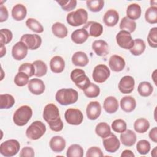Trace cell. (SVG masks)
<instances>
[{
	"mask_svg": "<svg viewBox=\"0 0 157 157\" xmlns=\"http://www.w3.org/2000/svg\"><path fill=\"white\" fill-rule=\"evenodd\" d=\"M43 118L48 124L52 131H61L63 128V123L60 118L59 111L56 105L52 103L47 104L43 111Z\"/></svg>",
	"mask_w": 157,
	"mask_h": 157,
	"instance_id": "obj_1",
	"label": "cell"
},
{
	"mask_svg": "<svg viewBox=\"0 0 157 157\" xmlns=\"http://www.w3.org/2000/svg\"><path fill=\"white\" fill-rule=\"evenodd\" d=\"M78 98V92L72 88H62L56 94V101L62 105H67L75 103Z\"/></svg>",
	"mask_w": 157,
	"mask_h": 157,
	"instance_id": "obj_2",
	"label": "cell"
},
{
	"mask_svg": "<svg viewBox=\"0 0 157 157\" xmlns=\"http://www.w3.org/2000/svg\"><path fill=\"white\" fill-rule=\"evenodd\" d=\"M33 115L31 108L26 105L20 107L13 113V121L19 126H23L27 124Z\"/></svg>",
	"mask_w": 157,
	"mask_h": 157,
	"instance_id": "obj_3",
	"label": "cell"
},
{
	"mask_svg": "<svg viewBox=\"0 0 157 157\" xmlns=\"http://www.w3.org/2000/svg\"><path fill=\"white\" fill-rule=\"evenodd\" d=\"M88 13L84 9H78L69 13L66 17L67 23L72 26H78L86 23Z\"/></svg>",
	"mask_w": 157,
	"mask_h": 157,
	"instance_id": "obj_4",
	"label": "cell"
},
{
	"mask_svg": "<svg viewBox=\"0 0 157 157\" xmlns=\"http://www.w3.org/2000/svg\"><path fill=\"white\" fill-rule=\"evenodd\" d=\"M46 126L40 121H33L26 131V137L31 140H37L40 139L45 132Z\"/></svg>",
	"mask_w": 157,
	"mask_h": 157,
	"instance_id": "obj_5",
	"label": "cell"
},
{
	"mask_svg": "<svg viewBox=\"0 0 157 157\" xmlns=\"http://www.w3.org/2000/svg\"><path fill=\"white\" fill-rule=\"evenodd\" d=\"M20 144L15 139H9L2 142L0 145V153L6 157L16 155L20 150Z\"/></svg>",
	"mask_w": 157,
	"mask_h": 157,
	"instance_id": "obj_6",
	"label": "cell"
},
{
	"mask_svg": "<svg viewBox=\"0 0 157 157\" xmlns=\"http://www.w3.org/2000/svg\"><path fill=\"white\" fill-rule=\"evenodd\" d=\"M71 80L80 89L84 90L86 88L91 82L83 70L80 69H74L70 75Z\"/></svg>",
	"mask_w": 157,
	"mask_h": 157,
	"instance_id": "obj_7",
	"label": "cell"
},
{
	"mask_svg": "<svg viewBox=\"0 0 157 157\" xmlns=\"http://www.w3.org/2000/svg\"><path fill=\"white\" fill-rule=\"evenodd\" d=\"M110 75V69L105 64H98L95 66L92 74V77L94 81L99 83L105 82Z\"/></svg>",
	"mask_w": 157,
	"mask_h": 157,
	"instance_id": "obj_8",
	"label": "cell"
},
{
	"mask_svg": "<svg viewBox=\"0 0 157 157\" xmlns=\"http://www.w3.org/2000/svg\"><path fill=\"white\" fill-rule=\"evenodd\" d=\"M64 118L68 124L72 125H79L83 121V115L79 109L70 108L66 110Z\"/></svg>",
	"mask_w": 157,
	"mask_h": 157,
	"instance_id": "obj_9",
	"label": "cell"
},
{
	"mask_svg": "<svg viewBox=\"0 0 157 157\" xmlns=\"http://www.w3.org/2000/svg\"><path fill=\"white\" fill-rule=\"evenodd\" d=\"M117 44L124 49L130 50L134 45V40L131 34L124 30H121L116 36Z\"/></svg>",
	"mask_w": 157,
	"mask_h": 157,
	"instance_id": "obj_10",
	"label": "cell"
},
{
	"mask_svg": "<svg viewBox=\"0 0 157 157\" xmlns=\"http://www.w3.org/2000/svg\"><path fill=\"white\" fill-rule=\"evenodd\" d=\"M20 41L24 42L29 50H36L42 44L41 37L37 34H25L20 38Z\"/></svg>",
	"mask_w": 157,
	"mask_h": 157,
	"instance_id": "obj_11",
	"label": "cell"
},
{
	"mask_svg": "<svg viewBox=\"0 0 157 157\" xmlns=\"http://www.w3.org/2000/svg\"><path fill=\"white\" fill-rule=\"evenodd\" d=\"M102 144L105 150L109 153H115L119 149L120 146V142L118 139L112 133L108 137L103 139Z\"/></svg>",
	"mask_w": 157,
	"mask_h": 157,
	"instance_id": "obj_12",
	"label": "cell"
},
{
	"mask_svg": "<svg viewBox=\"0 0 157 157\" xmlns=\"http://www.w3.org/2000/svg\"><path fill=\"white\" fill-rule=\"evenodd\" d=\"M135 81L134 78L130 75L123 77L119 82L118 89L123 94L131 93L134 88Z\"/></svg>",
	"mask_w": 157,
	"mask_h": 157,
	"instance_id": "obj_13",
	"label": "cell"
},
{
	"mask_svg": "<svg viewBox=\"0 0 157 157\" xmlns=\"http://www.w3.org/2000/svg\"><path fill=\"white\" fill-rule=\"evenodd\" d=\"M28 47L21 41L17 42L12 47V55L13 58L18 61L24 59L28 54Z\"/></svg>",
	"mask_w": 157,
	"mask_h": 157,
	"instance_id": "obj_14",
	"label": "cell"
},
{
	"mask_svg": "<svg viewBox=\"0 0 157 157\" xmlns=\"http://www.w3.org/2000/svg\"><path fill=\"white\" fill-rule=\"evenodd\" d=\"M101 105L98 101L90 102L86 107V115L91 120H96L101 113Z\"/></svg>",
	"mask_w": 157,
	"mask_h": 157,
	"instance_id": "obj_15",
	"label": "cell"
},
{
	"mask_svg": "<svg viewBox=\"0 0 157 157\" xmlns=\"http://www.w3.org/2000/svg\"><path fill=\"white\" fill-rule=\"evenodd\" d=\"M28 88L31 93L36 95L42 94L45 90V86L44 82L37 78H32L29 81Z\"/></svg>",
	"mask_w": 157,
	"mask_h": 157,
	"instance_id": "obj_16",
	"label": "cell"
},
{
	"mask_svg": "<svg viewBox=\"0 0 157 157\" xmlns=\"http://www.w3.org/2000/svg\"><path fill=\"white\" fill-rule=\"evenodd\" d=\"M88 32L89 36L92 37H99L100 36L103 32V26L102 25L96 21H90L86 23L83 27Z\"/></svg>",
	"mask_w": 157,
	"mask_h": 157,
	"instance_id": "obj_17",
	"label": "cell"
},
{
	"mask_svg": "<svg viewBox=\"0 0 157 157\" xmlns=\"http://www.w3.org/2000/svg\"><path fill=\"white\" fill-rule=\"evenodd\" d=\"M125 61L123 58L119 55H113L109 59V67L114 72H120L125 67Z\"/></svg>",
	"mask_w": 157,
	"mask_h": 157,
	"instance_id": "obj_18",
	"label": "cell"
},
{
	"mask_svg": "<svg viewBox=\"0 0 157 157\" xmlns=\"http://www.w3.org/2000/svg\"><path fill=\"white\" fill-rule=\"evenodd\" d=\"M92 49L99 56H105L109 53V45L103 40H94L92 44Z\"/></svg>",
	"mask_w": 157,
	"mask_h": 157,
	"instance_id": "obj_19",
	"label": "cell"
},
{
	"mask_svg": "<svg viewBox=\"0 0 157 157\" xmlns=\"http://www.w3.org/2000/svg\"><path fill=\"white\" fill-rule=\"evenodd\" d=\"M120 138L122 144L127 147H131L134 145L137 140L136 133L131 129H128L121 132Z\"/></svg>",
	"mask_w": 157,
	"mask_h": 157,
	"instance_id": "obj_20",
	"label": "cell"
},
{
	"mask_svg": "<svg viewBox=\"0 0 157 157\" xmlns=\"http://www.w3.org/2000/svg\"><path fill=\"white\" fill-rule=\"evenodd\" d=\"M49 145L52 151L56 153H60L66 147V140L61 136H56L50 139Z\"/></svg>",
	"mask_w": 157,
	"mask_h": 157,
	"instance_id": "obj_21",
	"label": "cell"
},
{
	"mask_svg": "<svg viewBox=\"0 0 157 157\" xmlns=\"http://www.w3.org/2000/svg\"><path fill=\"white\" fill-rule=\"evenodd\" d=\"M119 20L118 13L114 9L108 10L103 17V21L107 26L112 27L115 26Z\"/></svg>",
	"mask_w": 157,
	"mask_h": 157,
	"instance_id": "obj_22",
	"label": "cell"
},
{
	"mask_svg": "<svg viewBox=\"0 0 157 157\" xmlns=\"http://www.w3.org/2000/svg\"><path fill=\"white\" fill-rule=\"evenodd\" d=\"M50 67L54 73L62 72L65 67V62L64 59L60 56H53L50 61Z\"/></svg>",
	"mask_w": 157,
	"mask_h": 157,
	"instance_id": "obj_23",
	"label": "cell"
},
{
	"mask_svg": "<svg viewBox=\"0 0 157 157\" xmlns=\"http://www.w3.org/2000/svg\"><path fill=\"white\" fill-rule=\"evenodd\" d=\"M120 107L124 112L127 113L131 112L136 107V101L131 96H124L120 100Z\"/></svg>",
	"mask_w": 157,
	"mask_h": 157,
	"instance_id": "obj_24",
	"label": "cell"
},
{
	"mask_svg": "<svg viewBox=\"0 0 157 157\" xmlns=\"http://www.w3.org/2000/svg\"><path fill=\"white\" fill-rule=\"evenodd\" d=\"M89 34L84 28H80L75 30L71 34L72 40L77 44H82L86 41Z\"/></svg>",
	"mask_w": 157,
	"mask_h": 157,
	"instance_id": "obj_25",
	"label": "cell"
},
{
	"mask_svg": "<svg viewBox=\"0 0 157 157\" xmlns=\"http://www.w3.org/2000/svg\"><path fill=\"white\" fill-rule=\"evenodd\" d=\"M104 109L108 113H113L118 110V100L113 96L107 97L103 104Z\"/></svg>",
	"mask_w": 157,
	"mask_h": 157,
	"instance_id": "obj_26",
	"label": "cell"
},
{
	"mask_svg": "<svg viewBox=\"0 0 157 157\" xmlns=\"http://www.w3.org/2000/svg\"><path fill=\"white\" fill-rule=\"evenodd\" d=\"M72 62L76 66L84 67L88 64L89 59L85 52L78 51L73 54Z\"/></svg>",
	"mask_w": 157,
	"mask_h": 157,
	"instance_id": "obj_27",
	"label": "cell"
},
{
	"mask_svg": "<svg viewBox=\"0 0 157 157\" xmlns=\"http://www.w3.org/2000/svg\"><path fill=\"white\" fill-rule=\"evenodd\" d=\"M27 10L26 7L21 4L15 5L12 10V16L16 21H21L26 16Z\"/></svg>",
	"mask_w": 157,
	"mask_h": 157,
	"instance_id": "obj_28",
	"label": "cell"
},
{
	"mask_svg": "<svg viewBox=\"0 0 157 157\" xmlns=\"http://www.w3.org/2000/svg\"><path fill=\"white\" fill-rule=\"evenodd\" d=\"M141 12V7L139 4L136 3L131 4L128 6L126 10V17L132 20H136L140 18Z\"/></svg>",
	"mask_w": 157,
	"mask_h": 157,
	"instance_id": "obj_29",
	"label": "cell"
},
{
	"mask_svg": "<svg viewBox=\"0 0 157 157\" xmlns=\"http://www.w3.org/2000/svg\"><path fill=\"white\" fill-rule=\"evenodd\" d=\"M52 31L58 38H64L67 36L68 33L66 26L60 22H56L52 25Z\"/></svg>",
	"mask_w": 157,
	"mask_h": 157,
	"instance_id": "obj_30",
	"label": "cell"
},
{
	"mask_svg": "<svg viewBox=\"0 0 157 157\" xmlns=\"http://www.w3.org/2000/svg\"><path fill=\"white\" fill-rule=\"evenodd\" d=\"M95 132L102 139L108 137L112 133L110 126L105 122L99 123L95 128Z\"/></svg>",
	"mask_w": 157,
	"mask_h": 157,
	"instance_id": "obj_31",
	"label": "cell"
},
{
	"mask_svg": "<svg viewBox=\"0 0 157 157\" xmlns=\"http://www.w3.org/2000/svg\"><path fill=\"white\" fill-rule=\"evenodd\" d=\"M146 48L145 42L141 39H136L134 40V45L129 50L132 55L134 56H139L142 55Z\"/></svg>",
	"mask_w": 157,
	"mask_h": 157,
	"instance_id": "obj_32",
	"label": "cell"
},
{
	"mask_svg": "<svg viewBox=\"0 0 157 157\" xmlns=\"http://www.w3.org/2000/svg\"><path fill=\"white\" fill-rule=\"evenodd\" d=\"M150 128L149 121L144 118L137 119L134 123V128L135 131L140 134L145 133Z\"/></svg>",
	"mask_w": 157,
	"mask_h": 157,
	"instance_id": "obj_33",
	"label": "cell"
},
{
	"mask_svg": "<svg viewBox=\"0 0 157 157\" xmlns=\"http://www.w3.org/2000/svg\"><path fill=\"white\" fill-rule=\"evenodd\" d=\"M14 98L9 94H1L0 95V109H8L11 108L15 104Z\"/></svg>",
	"mask_w": 157,
	"mask_h": 157,
	"instance_id": "obj_34",
	"label": "cell"
},
{
	"mask_svg": "<svg viewBox=\"0 0 157 157\" xmlns=\"http://www.w3.org/2000/svg\"><path fill=\"white\" fill-rule=\"evenodd\" d=\"M136 28V23L127 17H123L120 23V29L121 30H124L129 33H133Z\"/></svg>",
	"mask_w": 157,
	"mask_h": 157,
	"instance_id": "obj_35",
	"label": "cell"
},
{
	"mask_svg": "<svg viewBox=\"0 0 157 157\" xmlns=\"http://www.w3.org/2000/svg\"><path fill=\"white\" fill-rule=\"evenodd\" d=\"M137 91L140 96L143 97H148L151 94L153 91V88L150 82L144 81L139 84Z\"/></svg>",
	"mask_w": 157,
	"mask_h": 157,
	"instance_id": "obj_36",
	"label": "cell"
},
{
	"mask_svg": "<svg viewBox=\"0 0 157 157\" xmlns=\"http://www.w3.org/2000/svg\"><path fill=\"white\" fill-rule=\"evenodd\" d=\"M67 157H82L83 156V149L78 144L70 145L66 151Z\"/></svg>",
	"mask_w": 157,
	"mask_h": 157,
	"instance_id": "obj_37",
	"label": "cell"
},
{
	"mask_svg": "<svg viewBox=\"0 0 157 157\" xmlns=\"http://www.w3.org/2000/svg\"><path fill=\"white\" fill-rule=\"evenodd\" d=\"M35 68L34 75L36 77H42L47 74V66L42 60H36L33 63Z\"/></svg>",
	"mask_w": 157,
	"mask_h": 157,
	"instance_id": "obj_38",
	"label": "cell"
},
{
	"mask_svg": "<svg viewBox=\"0 0 157 157\" xmlns=\"http://www.w3.org/2000/svg\"><path fill=\"white\" fill-rule=\"evenodd\" d=\"M26 25L29 29L35 33H41L44 31V27L36 19L33 18H28L26 21Z\"/></svg>",
	"mask_w": 157,
	"mask_h": 157,
	"instance_id": "obj_39",
	"label": "cell"
},
{
	"mask_svg": "<svg viewBox=\"0 0 157 157\" xmlns=\"http://www.w3.org/2000/svg\"><path fill=\"white\" fill-rule=\"evenodd\" d=\"M145 20L150 24L157 23V7L151 6L147 9L145 13Z\"/></svg>",
	"mask_w": 157,
	"mask_h": 157,
	"instance_id": "obj_40",
	"label": "cell"
},
{
	"mask_svg": "<svg viewBox=\"0 0 157 157\" xmlns=\"http://www.w3.org/2000/svg\"><path fill=\"white\" fill-rule=\"evenodd\" d=\"M85 95L89 98H96L99 95L100 93V88L99 87L93 83H90L89 86L83 90Z\"/></svg>",
	"mask_w": 157,
	"mask_h": 157,
	"instance_id": "obj_41",
	"label": "cell"
},
{
	"mask_svg": "<svg viewBox=\"0 0 157 157\" xmlns=\"http://www.w3.org/2000/svg\"><path fill=\"white\" fill-rule=\"evenodd\" d=\"M86 6L88 9L93 12H98L101 10L104 7V1L102 0H92L86 1Z\"/></svg>",
	"mask_w": 157,
	"mask_h": 157,
	"instance_id": "obj_42",
	"label": "cell"
},
{
	"mask_svg": "<svg viewBox=\"0 0 157 157\" xmlns=\"http://www.w3.org/2000/svg\"><path fill=\"white\" fill-rule=\"evenodd\" d=\"M136 149L139 154L142 155H146L150 150V144L147 140H140L137 143Z\"/></svg>",
	"mask_w": 157,
	"mask_h": 157,
	"instance_id": "obj_43",
	"label": "cell"
},
{
	"mask_svg": "<svg viewBox=\"0 0 157 157\" xmlns=\"http://www.w3.org/2000/svg\"><path fill=\"white\" fill-rule=\"evenodd\" d=\"M29 77L23 72H18L14 78V83L18 86H23L28 83Z\"/></svg>",
	"mask_w": 157,
	"mask_h": 157,
	"instance_id": "obj_44",
	"label": "cell"
},
{
	"mask_svg": "<svg viewBox=\"0 0 157 157\" xmlns=\"http://www.w3.org/2000/svg\"><path fill=\"white\" fill-rule=\"evenodd\" d=\"M112 129L116 132L121 133L126 130L127 124L124 120L122 119L115 120L112 123Z\"/></svg>",
	"mask_w": 157,
	"mask_h": 157,
	"instance_id": "obj_45",
	"label": "cell"
},
{
	"mask_svg": "<svg viewBox=\"0 0 157 157\" xmlns=\"http://www.w3.org/2000/svg\"><path fill=\"white\" fill-rule=\"evenodd\" d=\"M147 41L149 45L152 48L157 47V28L154 27L150 29L148 36Z\"/></svg>",
	"mask_w": 157,
	"mask_h": 157,
	"instance_id": "obj_46",
	"label": "cell"
},
{
	"mask_svg": "<svg viewBox=\"0 0 157 157\" xmlns=\"http://www.w3.org/2000/svg\"><path fill=\"white\" fill-rule=\"evenodd\" d=\"M1 44L2 45H6L9 44L12 39L13 34L11 31L8 29H1Z\"/></svg>",
	"mask_w": 157,
	"mask_h": 157,
	"instance_id": "obj_47",
	"label": "cell"
},
{
	"mask_svg": "<svg viewBox=\"0 0 157 157\" xmlns=\"http://www.w3.org/2000/svg\"><path fill=\"white\" fill-rule=\"evenodd\" d=\"M18 72H25L29 77H31L35 74V68L33 64L26 63L20 66L18 68Z\"/></svg>",
	"mask_w": 157,
	"mask_h": 157,
	"instance_id": "obj_48",
	"label": "cell"
},
{
	"mask_svg": "<svg viewBox=\"0 0 157 157\" xmlns=\"http://www.w3.org/2000/svg\"><path fill=\"white\" fill-rule=\"evenodd\" d=\"M63 10L65 11H71L74 9L77 6V1L69 0V1H57Z\"/></svg>",
	"mask_w": 157,
	"mask_h": 157,
	"instance_id": "obj_49",
	"label": "cell"
},
{
	"mask_svg": "<svg viewBox=\"0 0 157 157\" xmlns=\"http://www.w3.org/2000/svg\"><path fill=\"white\" fill-rule=\"evenodd\" d=\"M104 156V154L101 150L98 147H91L86 151V157H93V156H96V157H102Z\"/></svg>",
	"mask_w": 157,
	"mask_h": 157,
	"instance_id": "obj_50",
	"label": "cell"
},
{
	"mask_svg": "<svg viewBox=\"0 0 157 157\" xmlns=\"http://www.w3.org/2000/svg\"><path fill=\"white\" fill-rule=\"evenodd\" d=\"M20 157H34V151L30 147H25L23 148L20 153Z\"/></svg>",
	"mask_w": 157,
	"mask_h": 157,
	"instance_id": "obj_51",
	"label": "cell"
},
{
	"mask_svg": "<svg viewBox=\"0 0 157 157\" xmlns=\"http://www.w3.org/2000/svg\"><path fill=\"white\" fill-rule=\"evenodd\" d=\"M8 18V10L6 6L3 4L0 6V21L3 22L7 20Z\"/></svg>",
	"mask_w": 157,
	"mask_h": 157,
	"instance_id": "obj_52",
	"label": "cell"
},
{
	"mask_svg": "<svg viewBox=\"0 0 157 157\" xmlns=\"http://www.w3.org/2000/svg\"><path fill=\"white\" fill-rule=\"evenodd\" d=\"M149 137L153 142H157V127H154L150 130L149 132Z\"/></svg>",
	"mask_w": 157,
	"mask_h": 157,
	"instance_id": "obj_53",
	"label": "cell"
},
{
	"mask_svg": "<svg viewBox=\"0 0 157 157\" xmlns=\"http://www.w3.org/2000/svg\"><path fill=\"white\" fill-rule=\"evenodd\" d=\"M134 156H135L134 154L132 152V151H131L129 150H125L121 154V157H127V156L134 157Z\"/></svg>",
	"mask_w": 157,
	"mask_h": 157,
	"instance_id": "obj_54",
	"label": "cell"
},
{
	"mask_svg": "<svg viewBox=\"0 0 157 157\" xmlns=\"http://www.w3.org/2000/svg\"><path fill=\"white\" fill-rule=\"evenodd\" d=\"M6 47L4 46V45L1 44V57H2L4 55H6Z\"/></svg>",
	"mask_w": 157,
	"mask_h": 157,
	"instance_id": "obj_55",
	"label": "cell"
},
{
	"mask_svg": "<svg viewBox=\"0 0 157 157\" xmlns=\"http://www.w3.org/2000/svg\"><path fill=\"white\" fill-rule=\"evenodd\" d=\"M156 148H157V147H155L153 149V150H152V151H151V156H154V157H156Z\"/></svg>",
	"mask_w": 157,
	"mask_h": 157,
	"instance_id": "obj_56",
	"label": "cell"
}]
</instances>
